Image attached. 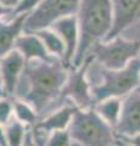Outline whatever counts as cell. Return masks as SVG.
<instances>
[{
    "label": "cell",
    "instance_id": "7a4b0ae2",
    "mask_svg": "<svg viewBox=\"0 0 140 146\" xmlns=\"http://www.w3.org/2000/svg\"><path fill=\"white\" fill-rule=\"evenodd\" d=\"M76 16L79 27V43L71 68L83 65L92 49L110 34L113 25L112 0H80Z\"/></svg>",
    "mask_w": 140,
    "mask_h": 146
},
{
    "label": "cell",
    "instance_id": "f1b7e54d",
    "mask_svg": "<svg viewBox=\"0 0 140 146\" xmlns=\"http://www.w3.org/2000/svg\"><path fill=\"white\" fill-rule=\"evenodd\" d=\"M1 96H6L5 91H4V88H3V84H1V80H0V98Z\"/></svg>",
    "mask_w": 140,
    "mask_h": 146
},
{
    "label": "cell",
    "instance_id": "ffe728a7",
    "mask_svg": "<svg viewBox=\"0 0 140 146\" xmlns=\"http://www.w3.org/2000/svg\"><path fill=\"white\" fill-rule=\"evenodd\" d=\"M13 118V98H0V124L6 125Z\"/></svg>",
    "mask_w": 140,
    "mask_h": 146
},
{
    "label": "cell",
    "instance_id": "8992f818",
    "mask_svg": "<svg viewBox=\"0 0 140 146\" xmlns=\"http://www.w3.org/2000/svg\"><path fill=\"white\" fill-rule=\"evenodd\" d=\"M79 4L80 0H43L34 10L28 12L25 32L48 28L60 18L77 15Z\"/></svg>",
    "mask_w": 140,
    "mask_h": 146
},
{
    "label": "cell",
    "instance_id": "30bf717a",
    "mask_svg": "<svg viewBox=\"0 0 140 146\" xmlns=\"http://www.w3.org/2000/svg\"><path fill=\"white\" fill-rule=\"evenodd\" d=\"M26 63V58L15 49L0 58V80L6 96L13 98Z\"/></svg>",
    "mask_w": 140,
    "mask_h": 146
},
{
    "label": "cell",
    "instance_id": "d6986e66",
    "mask_svg": "<svg viewBox=\"0 0 140 146\" xmlns=\"http://www.w3.org/2000/svg\"><path fill=\"white\" fill-rule=\"evenodd\" d=\"M73 141L70 135L68 129L51 131L45 136L44 146H72Z\"/></svg>",
    "mask_w": 140,
    "mask_h": 146
},
{
    "label": "cell",
    "instance_id": "4fadbf2b",
    "mask_svg": "<svg viewBox=\"0 0 140 146\" xmlns=\"http://www.w3.org/2000/svg\"><path fill=\"white\" fill-rule=\"evenodd\" d=\"M27 15L28 13H20L0 20V58L15 49L17 38L25 32Z\"/></svg>",
    "mask_w": 140,
    "mask_h": 146
},
{
    "label": "cell",
    "instance_id": "277c9868",
    "mask_svg": "<svg viewBox=\"0 0 140 146\" xmlns=\"http://www.w3.org/2000/svg\"><path fill=\"white\" fill-rule=\"evenodd\" d=\"M72 141L79 146H112L115 129L98 115L94 107L77 108L68 127Z\"/></svg>",
    "mask_w": 140,
    "mask_h": 146
},
{
    "label": "cell",
    "instance_id": "44dd1931",
    "mask_svg": "<svg viewBox=\"0 0 140 146\" xmlns=\"http://www.w3.org/2000/svg\"><path fill=\"white\" fill-rule=\"evenodd\" d=\"M43 0H22L20 5L13 10L12 15H20V13H28L32 10H34Z\"/></svg>",
    "mask_w": 140,
    "mask_h": 146
},
{
    "label": "cell",
    "instance_id": "484cf974",
    "mask_svg": "<svg viewBox=\"0 0 140 146\" xmlns=\"http://www.w3.org/2000/svg\"><path fill=\"white\" fill-rule=\"evenodd\" d=\"M12 10L9 9L6 6H4L3 4H0V20H4V18H9L12 16Z\"/></svg>",
    "mask_w": 140,
    "mask_h": 146
},
{
    "label": "cell",
    "instance_id": "4316f807",
    "mask_svg": "<svg viewBox=\"0 0 140 146\" xmlns=\"http://www.w3.org/2000/svg\"><path fill=\"white\" fill-rule=\"evenodd\" d=\"M0 146H7L5 125H3V124H0Z\"/></svg>",
    "mask_w": 140,
    "mask_h": 146
},
{
    "label": "cell",
    "instance_id": "83f0119b",
    "mask_svg": "<svg viewBox=\"0 0 140 146\" xmlns=\"http://www.w3.org/2000/svg\"><path fill=\"white\" fill-rule=\"evenodd\" d=\"M115 144H116V146H133V145H130L128 141H125V140L121 139V138H117V136H116Z\"/></svg>",
    "mask_w": 140,
    "mask_h": 146
},
{
    "label": "cell",
    "instance_id": "3957f363",
    "mask_svg": "<svg viewBox=\"0 0 140 146\" xmlns=\"http://www.w3.org/2000/svg\"><path fill=\"white\" fill-rule=\"evenodd\" d=\"M87 78L94 101L106 98H123L140 84V56L121 70H107L89 56Z\"/></svg>",
    "mask_w": 140,
    "mask_h": 146
},
{
    "label": "cell",
    "instance_id": "5bb4252c",
    "mask_svg": "<svg viewBox=\"0 0 140 146\" xmlns=\"http://www.w3.org/2000/svg\"><path fill=\"white\" fill-rule=\"evenodd\" d=\"M15 50L22 54L26 61L52 58L51 55H49V52L46 51L38 34L33 33V32H23L16 40Z\"/></svg>",
    "mask_w": 140,
    "mask_h": 146
},
{
    "label": "cell",
    "instance_id": "7402d4cb",
    "mask_svg": "<svg viewBox=\"0 0 140 146\" xmlns=\"http://www.w3.org/2000/svg\"><path fill=\"white\" fill-rule=\"evenodd\" d=\"M122 34L127 35V36H129V38L137 39V40H139V42H140V21L137 22L135 25H133L132 27H129V28L127 31H124Z\"/></svg>",
    "mask_w": 140,
    "mask_h": 146
},
{
    "label": "cell",
    "instance_id": "5b68a950",
    "mask_svg": "<svg viewBox=\"0 0 140 146\" xmlns=\"http://www.w3.org/2000/svg\"><path fill=\"white\" fill-rule=\"evenodd\" d=\"M89 56H93L104 68L121 70L140 56V42L121 34L98 43L92 49Z\"/></svg>",
    "mask_w": 140,
    "mask_h": 146
},
{
    "label": "cell",
    "instance_id": "cb8c5ba5",
    "mask_svg": "<svg viewBox=\"0 0 140 146\" xmlns=\"http://www.w3.org/2000/svg\"><path fill=\"white\" fill-rule=\"evenodd\" d=\"M117 138H121L125 141H128V143L133 146H140V133L129 135V136H117Z\"/></svg>",
    "mask_w": 140,
    "mask_h": 146
},
{
    "label": "cell",
    "instance_id": "ac0fdd59",
    "mask_svg": "<svg viewBox=\"0 0 140 146\" xmlns=\"http://www.w3.org/2000/svg\"><path fill=\"white\" fill-rule=\"evenodd\" d=\"M28 129L29 128L26 127L23 123L19 122L16 118H12L5 125L7 146H22Z\"/></svg>",
    "mask_w": 140,
    "mask_h": 146
},
{
    "label": "cell",
    "instance_id": "9a60e30c",
    "mask_svg": "<svg viewBox=\"0 0 140 146\" xmlns=\"http://www.w3.org/2000/svg\"><path fill=\"white\" fill-rule=\"evenodd\" d=\"M93 107L98 112V115L115 129L121 117L122 99L121 98H106V99H102L100 101L95 102Z\"/></svg>",
    "mask_w": 140,
    "mask_h": 146
},
{
    "label": "cell",
    "instance_id": "d4e9b609",
    "mask_svg": "<svg viewBox=\"0 0 140 146\" xmlns=\"http://www.w3.org/2000/svg\"><path fill=\"white\" fill-rule=\"evenodd\" d=\"M21 1H22V0H0V4H3L4 6L11 9V10L13 11L17 6L20 5Z\"/></svg>",
    "mask_w": 140,
    "mask_h": 146
},
{
    "label": "cell",
    "instance_id": "2e32d148",
    "mask_svg": "<svg viewBox=\"0 0 140 146\" xmlns=\"http://www.w3.org/2000/svg\"><path fill=\"white\" fill-rule=\"evenodd\" d=\"M33 33L38 34V36L43 42L49 55H51L52 57H56V58H60V60L65 61V56H66L65 43H64V40L61 39V36L58 35L51 27L43 28L40 31L33 32Z\"/></svg>",
    "mask_w": 140,
    "mask_h": 146
},
{
    "label": "cell",
    "instance_id": "52a82bcc",
    "mask_svg": "<svg viewBox=\"0 0 140 146\" xmlns=\"http://www.w3.org/2000/svg\"><path fill=\"white\" fill-rule=\"evenodd\" d=\"M87 65L88 60H85L79 67L70 68L62 93V96L66 101L73 104L77 108L93 107L95 104L92 95V88L87 78Z\"/></svg>",
    "mask_w": 140,
    "mask_h": 146
},
{
    "label": "cell",
    "instance_id": "7c38bea8",
    "mask_svg": "<svg viewBox=\"0 0 140 146\" xmlns=\"http://www.w3.org/2000/svg\"><path fill=\"white\" fill-rule=\"evenodd\" d=\"M76 110L77 107L73 104L66 102L65 105H62L58 108L54 110L52 112L48 113L46 116L40 118L39 122L33 127V129L45 135L50 134L51 131L68 129Z\"/></svg>",
    "mask_w": 140,
    "mask_h": 146
},
{
    "label": "cell",
    "instance_id": "9c48e42d",
    "mask_svg": "<svg viewBox=\"0 0 140 146\" xmlns=\"http://www.w3.org/2000/svg\"><path fill=\"white\" fill-rule=\"evenodd\" d=\"M112 10L113 25L105 40L122 34L140 21V0H112Z\"/></svg>",
    "mask_w": 140,
    "mask_h": 146
},
{
    "label": "cell",
    "instance_id": "ba28073f",
    "mask_svg": "<svg viewBox=\"0 0 140 146\" xmlns=\"http://www.w3.org/2000/svg\"><path fill=\"white\" fill-rule=\"evenodd\" d=\"M116 136L140 133V84L122 98L121 117L115 128Z\"/></svg>",
    "mask_w": 140,
    "mask_h": 146
},
{
    "label": "cell",
    "instance_id": "e0dca14e",
    "mask_svg": "<svg viewBox=\"0 0 140 146\" xmlns=\"http://www.w3.org/2000/svg\"><path fill=\"white\" fill-rule=\"evenodd\" d=\"M13 118L23 123L26 127L33 128L39 122L40 116L31 104L13 98Z\"/></svg>",
    "mask_w": 140,
    "mask_h": 146
},
{
    "label": "cell",
    "instance_id": "f546056e",
    "mask_svg": "<svg viewBox=\"0 0 140 146\" xmlns=\"http://www.w3.org/2000/svg\"><path fill=\"white\" fill-rule=\"evenodd\" d=\"M72 146H79V145H76V144H72ZM112 146H116V144H115V145H112Z\"/></svg>",
    "mask_w": 140,
    "mask_h": 146
},
{
    "label": "cell",
    "instance_id": "6da1fadb",
    "mask_svg": "<svg viewBox=\"0 0 140 146\" xmlns=\"http://www.w3.org/2000/svg\"><path fill=\"white\" fill-rule=\"evenodd\" d=\"M68 72L65 62L56 57L27 61L13 98L31 104L42 118L70 102L62 96Z\"/></svg>",
    "mask_w": 140,
    "mask_h": 146
},
{
    "label": "cell",
    "instance_id": "8fae6325",
    "mask_svg": "<svg viewBox=\"0 0 140 146\" xmlns=\"http://www.w3.org/2000/svg\"><path fill=\"white\" fill-rule=\"evenodd\" d=\"M50 27L64 40L66 46V56L64 62L67 67L71 68L79 43V27L77 16L73 15L60 18L56 22H54Z\"/></svg>",
    "mask_w": 140,
    "mask_h": 146
},
{
    "label": "cell",
    "instance_id": "603a6c76",
    "mask_svg": "<svg viewBox=\"0 0 140 146\" xmlns=\"http://www.w3.org/2000/svg\"><path fill=\"white\" fill-rule=\"evenodd\" d=\"M22 146H39L38 141H37V139H35V136H34L32 128H29L28 131H27L26 138H25V141H23V144H22Z\"/></svg>",
    "mask_w": 140,
    "mask_h": 146
}]
</instances>
